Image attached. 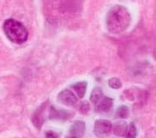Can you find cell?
Returning <instances> with one entry per match:
<instances>
[{"label":"cell","instance_id":"obj_1","mask_svg":"<svg viewBox=\"0 0 156 138\" xmlns=\"http://www.w3.org/2000/svg\"><path fill=\"white\" fill-rule=\"evenodd\" d=\"M130 22V13L122 5L113 6L107 14V28L112 34L118 35L124 32L128 28Z\"/></svg>","mask_w":156,"mask_h":138},{"label":"cell","instance_id":"obj_6","mask_svg":"<svg viewBox=\"0 0 156 138\" xmlns=\"http://www.w3.org/2000/svg\"><path fill=\"white\" fill-rule=\"evenodd\" d=\"M95 110L98 112H107L110 110L113 105V99L103 96L96 104H95Z\"/></svg>","mask_w":156,"mask_h":138},{"label":"cell","instance_id":"obj_10","mask_svg":"<svg viewBox=\"0 0 156 138\" xmlns=\"http://www.w3.org/2000/svg\"><path fill=\"white\" fill-rule=\"evenodd\" d=\"M102 97H103V93H102L101 88H100V87H95L92 91V93H91V95H90V101L94 105H95Z\"/></svg>","mask_w":156,"mask_h":138},{"label":"cell","instance_id":"obj_11","mask_svg":"<svg viewBox=\"0 0 156 138\" xmlns=\"http://www.w3.org/2000/svg\"><path fill=\"white\" fill-rule=\"evenodd\" d=\"M137 135V130L134 125V123H130L128 125L127 133H126V137L127 138H135Z\"/></svg>","mask_w":156,"mask_h":138},{"label":"cell","instance_id":"obj_15","mask_svg":"<svg viewBox=\"0 0 156 138\" xmlns=\"http://www.w3.org/2000/svg\"><path fill=\"white\" fill-rule=\"evenodd\" d=\"M59 134L54 132V131H49L46 133V138H58Z\"/></svg>","mask_w":156,"mask_h":138},{"label":"cell","instance_id":"obj_13","mask_svg":"<svg viewBox=\"0 0 156 138\" xmlns=\"http://www.w3.org/2000/svg\"><path fill=\"white\" fill-rule=\"evenodd\" d=\"M128 115V108L125 105L121 106L118 110H117V116L121 118H125Z\"/></svg>","mask_w":156,"mask_h":138},{"label":"cell","instance_id":"obj_5","mask_svg":"<svg viewBox=\"0 0 156 138\" xmlns=\"http://www.w3.org/2000/svg\"><path fill=\"white\" fill-rule=\"evenodd\" d=\"M85 132V123L82 121L75 122L70 127V138H81Z\"/></svg>","mask_w":156,"mask_h":138},{"label":"cell","instance_id":"obj_4","mask_svg":"<svg viewBox=\"0 0 156 138\" xmlns=\"http://www.w3.org/2000/svg\"><path fill=\"white\" fill-rule=\"evenodd\" d=\"M58 100L62 104L67 105V106H73L77 103V98L75 96L71 91L65 89L62 90L60 93L58 94Z\"/></svg>","mask_w":156,"mask_h":138},{"label":"cell","instance_id":"obj_3","mask_svg":"<svg viewBox=\"0 0 156 138\" xmlns=\"http://www.w3.org/2000/svg\"><path fill=\"white\" fill-rule=\"evenodd\" d=\"M112 130L111 122L104 119H99L95 123L94 133L99 138H104L108 136Z\"/></svg>","mask_w":156,"mask_h":138},{"label":"cell","instance_id":"obj_8","mask_svg":"<svg viewBox=\"0 0 156 138\" xmlns=\"http://www.w3.org/2000/svg\"><path fill=\"white\" fill-rule=\"evenodd\" d=\"M87 83L84 82V81H82V82H77L76 84L72 85V87L74 89V91L76 93V94L78 95V97L80 99H83L85 95V92H86V89H87Z\"/></svg>","mask_w":156,"mask_h":138},{"label":"cell","instance_id":"obj_12","mask_svg":"<svg viewBox=\"0 0 156 138\" xmlns=\"http://www.w3.org/2000/svg\"><path fill=\"white\" fill-rule=\"evenodd\" d=\"M108 85L113 89H120L122 86V84L121 82V80L117 78H111L108 80Z\"/></svg>","mask_w":156,"mask_h":138},{"label":"cell","instance_id":"obj_7","mask_svg":"<svg viewBox=\"0 0 156 138\" xmlns=\"http://www.w3.org/2000/svg\"><path fill=\"white\" fill-rule=\"evenodd\" d=\"M128 124L125 122H118L114 126V133L118 136H126Z\"/></svg>","mask_w":156,"mask_h":138},{"label":"cell","instance_id":"obj_2","mask_svg":"<svg viewBox=\"0 0 156 138\" xmlns=\"http://www.w3.org/2000/svg\"><path fill=\"white\" fill-rule=\"evenodd\" d=\"M3 29L6 37L11 42L22 44L28 39V31L22 22L15 19H7L3 24Z\"/></svg>","mask_w":156,"mask_h":138},{"label":"cell","instance_id":"obj_14","mask_svg":"<svg viewBox=\"0 0 156 138\" xmlns=\"http://www.w3.org/2000/svg\"><path fill=\"white\" fill-rule=\"evenodd\" d=\"M89 110V105L88 102H83V103H82V105L80 106V110L83 112V113H87Z\"/></svg>","mask_w":156,"mask_h":138},{"label":"cell","instance_id":"obj_9","mask_svg":"<svg viewBox=\"0 0 156 138\" xmlns=\"http://www.w3.org/2000/svg\"><path fill=\"white\" fill-rule=\"evenodd\" d=\"M43 108H44V105H42L38 110H37V112L34 114L33 116V123L35 126L37 128L40 129L41 126L43 125L44 123V117H43Z\"/></svg>","mask_w":156,"mask_h":138}]
</instances>
